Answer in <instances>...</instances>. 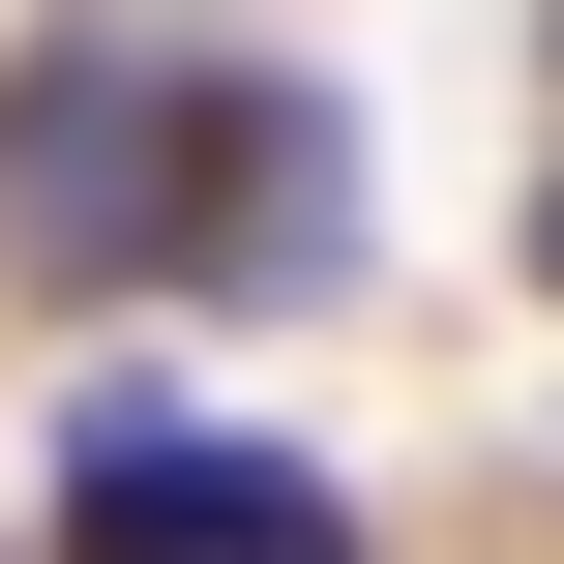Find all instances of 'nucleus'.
I'll use <instances>...</instances> for the list:
<instances>
[{
    "instance_id": "f257e3e1",
    "label": "nucleus",
    "mask_w": 564,
    "mask_h": 564,
    "mask_svg": "<svg viewBox=\"0 0 564 564\" xmlns=\"http://www.w3.org/2000/svg\"><path fill=\"white\" fill-rule=\"evenodd\" d=\"M178 178H208V59H149V30H59L0 89V268L119 297V268H178Z\"/></svg>"
},
{
    "instance_id": "f03ea898",
    "label": "nucleus",
    "mask_w": 564,
    "mask_h": 564,
    "mask_svg": "<svg viewBox=\"0 0 564 564\" xmlns=\"http://www.w3.org/2000/svg\"><path fill=\"white\" fill-rule=\"evenodd\" d=\"M59 564H357V506L297 476V446H238V416H59Z\"/></svg>"
},
{
    "instance_id": "7ed1b4c3",
    "label": "nucleus",
    "mask_w": 564,
    "mask_h": 564,
    "mask_svg": "<svg viewBox=\"0 0 564 564\" xmlns=\"http://www.w3.org/2000/svg\"><path fill=\"white\" fill-rule=\"evenodd\" d=\"M178 268H357V119L297 89V59H208V178H178Z\"/></svg>"
},
{
    "instance_id": "20e7f679",
    "label": "nucleus",
    "mask_w": 564,
    "mask_h": 564,
    "mask_svg": "<svg viewBox=\"0 0 564 564\" xmlns=\"http://www.w3.org/2000/svg\"><path fill=\"white\" fill-rule=\"evenodd\" d=\"M535 268H564V208H535Z\"/></svg>"
}]
</instances>
